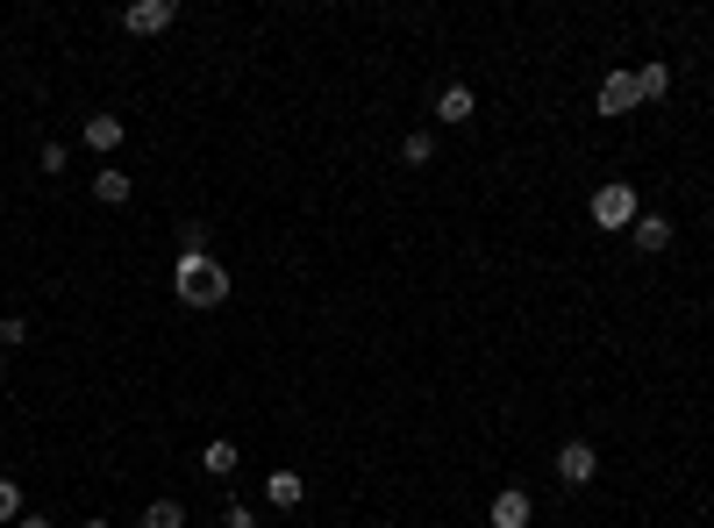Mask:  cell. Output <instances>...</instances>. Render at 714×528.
<instances>
[{"label":"cell","instance_id":"cell-17","mask_svg":"<svg viewBox=\"0 0 714 528\" xmlns=\"http://www.w3.org/2000/svg\"><path fill=\"white\" fill-rule=\"evenodd\" d=\"M14 343H29V322L22 314H0V351H14Z\"/></svg>","mask_w":714,"mask_h":528},{"label":"cell","instance_id":"cell-15","mask_svg":"<svg viewBox=\"0 0 714 528\" xmlns=\"http://www.w3.org/2000/svg\"><path fill=\"white\" fill-rule=\"evenodd\" d=\"M401 158H407V164H436V136H429V129H407V136H401Z\"/></svg>","mask_w":714,"mask_h":528},{"label":"cell","instance_id":"cell-6","mask_svg":"<svg viewBox=\"0 0 714 528\" xmlns=\"http://www.w3.org/2000/svg\"><path fill=\"white\" fill-rule=\"evenodd\" d=\"M486 521H493V528H529V521H536V500H529L522 486H500L493 507H486Z\"/></svg>","mask_w":714,"mask_h":528},{"label":"cell","instance_id":"cell-13","mask_svg":"<svg viewBox=\"0 0 714 528\" xmlns=\"http://www.w3.org/2000/svg\"><path fill=\"white\" fill-rule=\"evenodd\" d=\"M129 193H136L129 172H115V164H108V172H94V201L100 207H129Z\"/></svg>","mask_w":714,"mask_h":528},{"label":"cell","instance_id":"cell-18","mask_svg":"<svg viewBox=\"0 0 714 528\" xmlns=\"http://www.w3.org/2000/svg\"><path fill=\"white\" fill-rule=\"evenodd\" d=\"M222 528H265V521H257L243 500H230V507H222Z\"/></svg>","mask_w":714,"mask_h":528},{"label":"cell","instance_id":"cell-14","mask_svg":"<svg viewBox=\"0 0 714 528\" xmlns=\"http://www.w3.org/2000/svg\"><path fill=\"white\" fill-rule=\"evenodd\" d=\"M143 528H193V521H187V500H172V493H158V500L143 507Z\"/></svg>","mask_w":714,"mask_h":528},{"label":"cell","instance_id":"cell-22","mask_svg":"<svg viewBox=\"0 0 714 528\" xmlns=\"http://www.w3.org/2000/svg\"><path fill=\"white\" fill-rule=\"evenodd\" d=\"M0 379H8V365H0Z\"/></svg>","mask_w":714,"mask_h":528},{"label":"cell","instance_id":"cell-21","mask_svg":"<svg viewBox=\"0 0 714 528\" xmlns=\"http://www.w3.org/2000/svg\"><path fill=\"white\" fill-rule=\"evenodd\" d=\"M79 528H115V521H100V515H94V521H79Z\"/></svg>","mask_w":714,"mask_h":528},{"label":"cell","instance_id":"cell-19","mask_svg":"<svg viewBox=\"0 0 714 528\" xmlns=\"http://www.w3.org/2000/svg\"><path fill=\"white\" fill-rule=\"evenodd\" d=\"M179 250H207V222H187V229H179Z\"/></svg>","mask_w":714,"mask_h":528},{"label":"cell","instance_id":"cell-3","mask_svg":"<svg viewBox=\"0 0 714 528\" xmlns=\"http://www.w3.org/2000/svg\"><path fill=\"white\" fill-rule=\"evenodd\" d=\"M115 22L129 29V36H164V29L179 22V0H129V8H121Z\"/></svg>","mask_w":714,"mask_h":528},{"label":"cell","instance_id":"cell-7","mask_svg":"<svg viewBox=\"0 0 714 528\" xmlns=\"http://www.w3.org/2000/svg\"><path fill=\"white\" fill-rule=\"evenodd\" d=\"M672 215H650V207H643V215H636V229H629V244L636 250H643V258H658V250H672Z\"/></svg>","mask_w":714,"mask_h":528},{"label":"cell","instance_id":"cell-8","mask_svg":"<svg viewBox=\"0 0 714 528\" xmlns=\"http://www.w3.org/2000/svg\"><path fill=\"white\" fill-rule=\"evenodd\" d=\"M472 115H479V100H472V86H444V94H436V122H450V129H465V122H472Z\"/></svg>","mask_w":714,"mask_h":528},{"label":"cell","instance_id":"cell-16","mask_svg":"<svg viewBox=\"0 0 714 528\" xmlns=\"http://www.w3.org/2000/svg\"><path fill=\"white\" fill-rule=\"evenodd\" d=\"M0 521H22V486L14 478H0Z\"/></svg>","mask_w":714,"mask_h":528},{"label":"cell","instance_id":"cell-10","mask_svg":"<svg viewBox=\"0 0 714 528\" xmlns=\"http://www.w3.org/2000/svg\"><path fill=\"white\" fill-rule=\"evenodd\" d=\"M664 94H672V65H664V57H643V65H636V100L650 108V100H664Z\"/></svg>","mask_w":714,"mask_h":528},{"label":"cell","instance_id":"cell-4","mask_svg":"<svg viewBox=\"0 0 714 528\" xmlns=\"http://www.w3.org/2000/svg\"><path fill=\"white\" fill-rule=\"evenodd\" d=\"M557 478H565V486H594V478H600V450L586 443V435L557 443Z\"/></svg>","mask_w":714,"mask_h":528},{"label":"cell","instance_id":"cell-20","mask_svg":"<svg viewBox=\"0 0 714 528\" xmlns=\"http://www.w3.org/2000/svg\"><path fill=\"white\" fill-rule=\"evenodd\" d=\"M14 528H57V521H51V515H22Z\"/></svg>","mask_w":714,"mask_h":528},{"label":"cell","instance_id":"cell-12","mask_svg":"<svg viewBox=\"0 0 714 528\" xmlns=\"http://www.w3.org/2000/svg\"><path fill=\"white\" fill-rule=\"evenodd\" d=\"M236 464H243V450L230 443V435H215V443L201 450V472H207V478H236Z\"/></svg>","mask_w":714,"mask_h":528},{"label":"cell","instance_id":"cell-11","mask_svg":"<svg viewBox=\"0 0 714 528\" xmlns=\"http://www.w3.org/2000/svg\"><path fill=\"white\" fill-rule=\"evenodd\" d=\"M265 500H271V507H300V500H308V478H300V472H286V464H279V472L265 478Z\"/></svg>","mask_w":714,"mask_h":528},{"label":"cell","instance_id":"cell-2","mask_svg":"<svg viewBox=\"0 0 714 528\" xmlns=\"http://www.w3.org/2000/svg\"><path fill=\"white\" fill-rule=\"evenodd\" d=\"M586 215H594V229H636L643 201H636V186H629V179H607V186H594Z\"/></svg>","mask_w":714,"mask_h":528},{"label":"cell","instance_id":"cell-1","mask_svg":"<svg viewBox=\"0 0 714 528\" xmlns=\"http://www.w3.org/2000/svg\"><path fill=\"white\" fill-rule=\"evenodd\" d=\"M172 293H179V308H222V300H230V265H222L215 250H179Z\"/></svg>","mask_w":714,"mask_h":528},{"label":"cell","instance_id":"cell-5","mask_svg":"<svg viewBox=\"0 0 714 528\" xmlns=\"http://www.w3.org/2000/svg\"><path fill=\"white\" fill-rule=\"evenodd\" d=\"M643 100H636V72H607L600 94H594V115H636Z\"/></svg>","mask_w":714,"mask_h":528},{"label":"cell","instance_id":"cell-9","mask_svg":"<svg viewBox=\"0 0 714 528\" xmlns=\"http://www.w3.org/2000/svg\"><path fill=\"white\" fill-rule=\"evenodd\" d=\"M86 150H100V158H108V150H121V136H129V122H121V115H86Z\"/></svg>","mask_w":714,"mask_h":528}]
</instances>
